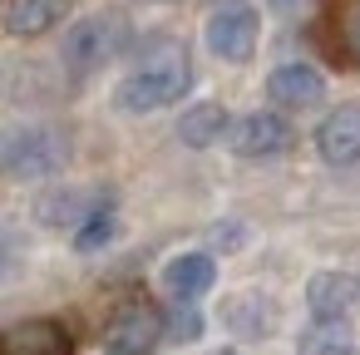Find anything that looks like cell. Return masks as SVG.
<instances>
[{
    "instance_id": "4fadbf2b",
    "label": "cell",
    "mask_w": 360,
    "mask_h": 355,
    "mask_svg": "<svg viewBox=\"0 0 360 355\" xmlns=\"http://www.w3.org/2000/svg\"><path fill=\"white\" fill-rule=\"evenodd\" d=\"M75 0H11L6 6V30L15 40H35L45 30H55L65 15H70Z\"/></svg>"
},
{
    "instance_id": "52a82bcc",
    "label": "cell",
    "mask_w": 360,
    "mask_h": 355,
    "mask_svg": "<svg viewBox=\"0 0 360 355\" xmlns=\"http://www.w3.org/2000/svg\"><path fill=\"white\" fill-rule=\"evenodd\" d=\"M306 306H311V316L316 321H345L355 306H360V276H350V271H316L311 281H306Z\"/></svg>"
},
{
    "instance_id": "5b68a950",
    "label": "cell",
    "mask_w": 360,
    "mask_h": 355,
    "mask_svg": "<svg viewBox=\"0 0 360 355\" xmlns=\"http://www.w3.org/2000/svg\"><path fill=\"white\" fill-rule=\"evenodd\" d=\"M158 335H163V316L143 296H134V301H124L114 311V321L104 330V350L109 355H153Z\"/></svg>"
},
{
    "instance_id": "ac0fdd59",
    "label": "cell",
    "mask_w": 360,
    "mask_h": 355,
    "mask_svg": "<svg viewBox=\"0 0 360 355\" xmlns=\"http://www.w3.org/2000/svg\"><path fill=\"white\" fill-rule=\"evenodd\" d=\"M6 276H11V252L0 247V281H6Z\"/></svg>"
},
{
    "instance_id": "e0dca14e",
    "label": "cell",
    "mask_w": 360,
    "mask_h": 355,
    "mask_svg": "<svg viewBox=\"0 0 360 355\" xmlns=\"http://www.w3.org/2000/svg\"><path fill=\"white\" fill-rule=\"evenodd\" d=\"M168 330H173V340H198V335H202V316H198L193 306H178Z\"/></svg>"
},
{
    "instance_id": "9a60e30c",
    "label": "cell",
    "mask_w": 360,
    "mask_h": 355,
    "mask_svg": "<svg viewBox=\"0 0 360 355\" xmlns=\"http://www.w3.org/2000/svg\"><path fill=\"white\" fill-rule=\"evenodd\" d=\"M330 25H335V55L345 65H360V0H340L330 11Z\"/></svg>"
},
{
    "instance_id": "7a4b0ae2",
    "label": "cell",
    "mask_w": 360,
    "mask_h": 355,
    "mask_svg": "<svg viewBox=\"0 0 360 355\" xmlns=\"http://www.w3.org/2000/svg\"><path fill=\"white\" fill-rule=\"evenodd\" d=\"M70 158V138L50 124H11L0 129V173L6 178H50Z\"/></svg>"
},
{
    "instance_id": "8992f818",
    "label": "cell",
    "mask_w": 360,
    "mask_h": 355,
    "mask_svg": "<svg viewBox=\"0 0 360 355\" xmlns=\"http://www.w3.org/2000/svg\"><path fill=\"white\" fill-rule=\"evenodd\" d=\"M291 143H296V134H291V124L281 114H247V119H237L227 129V148L237 158H276Z\"/></svg>"
},
{
    "instance_id": "7c38bea8",
    "label": "cell",
    "mask_w": 360,
    "mask_h": 355,
    "mask_svg": "<svg viewBox=\"0 0 360 355\" xmlns=\"http://www.w3.org/2000/svg\"><path fill=\"white\" fill-rule=\"evenodd\" d=\"M212 281H217V262L207 252H183V257H173L163 266V286L178 301H198L202 291H212Z\"/></svg>"
},
{
    "instance_id": "5bb4252c",
    "label": "cell",
    "mask_w": 360,
    "mask_h": 355,
    "mask_svg": "<svg viewBox=\"0 0 360 355\" xmlns=\"http://www.w3.org/2000/svg\"><path fill=\"white\" fill-rule=\"evenodd\" d=\"M227 109L222 104H198V109H188L183 119H178V138L188 143V148H212L217 138H227Z\"/></svg>"
},
{
    "instance_id": "30bf717a",
    "label": "cell",
    "mask_w": 360,
    "mask_h": 355,
    "mask_svg": "<svg viewBox=\"0 0 360 355\" xmlns=\"http://www.w3.org/2000/svg\"><path fill=\"white\" fill-rule=\"evenodd\" d=\"M316 148H321V158L335 163V168L360 163V104H345V109L326 114L321 129H316Z\"/></svg>"
},
{
    "instance_id": "8fae6325",
    "label": "cell",
    "mask_w": 360,
    "mask_h": 355,
    "mask_svg": "<svg viewBox=\"0 0 360 355\" xmlns=\"http://www.w3.org/2000/svg\"><path fill=\"white\" fill-rule=\"evenodd\" d=\"M109 198L104 193H79V188H50L40 202H35V217L45 222V227H84L99 207H104Z\"/></svg>"
},
{
    "instance_id": "9c48e42d",
    "label": "cell",
    "mask_w": 360,
    "mask_h": 355,
    "mask_svg": "<svg viewBox=\"0 0 360 355\" xmlns=\"http://www.w3.org/2000/svg\"><path fill=\"white\" fill-rule=\"evenodd\" d=\"M266 94H271L276 109H311V104L326 99V79H321V70L291 60V65H276L266 75Z\"/></svg>"
},
{
    "instance_id": "ba28073f",
    "label": "cell",
    "mask_w": 360,
    "mask_h": 355,
    "mask_svg": "<svg viewBox=\"0 0 360 355\" xmlns=\"http://www.w3.org/2000/svg\"><path fill=\"white\" fill-rule=\"evenodd\" d=\"M0 355H75V335L50 316L20 321L11 330H0Z\"/></svg>"
},
{
    "instance_id": "d6986e66",
    "label": "cell",
    "mask_w": 360,
    "mask_h": 355,
    "mask_svg": "<svg viewBox=\"0 0 360 355\" xmlns=\"http://www.w3.org/2000/svg\"><path fill=\"white\" fill-rule=\"evenodd\" d=\"M316 355H355V350H345V345H330V350H316Z\"/></svg>"
},
{
    "instance_id": "3957f363",
    "label": "cell",
    "mask_w": 360,
    "mask_h": 355,
    "mask_svg": "<svg viewBox=\"0 0 360 355\" xmlns=\"http://www.w3.org/2000/svg\"><path fill=\"white\" fill-rule=\"evenodd\" d=\"M124 40H129V25H124V15H114V11H99V15L75 20V30L65 35V65H70V75H94V70H104V65L124 50Z\"/></svg>"
},
{
    "instance_id": "6da1fadb",
    "label": "cell",
    "mask_w": 360,
    "mask_h": 355,
    "mask_svg": "<svg viewBox=\"0 0 360 355\" xmlns=\"http://www.w3.org/2000/svg\"><path fill=\"white\" fill-rule=\"evenodd\" d=\"M193 89V65L183 50H168L158 60H148L143 70H134L119 89H114V104L124 114H153V109H168L178 104L183 94Z\"/></svg>"
},
{
    "instance_id": "277c9868",
    "label": "cell",
    "mask_w": 360,
    "mask_h": 355,
    "mask_svg": "<svg viewBox=\"0 0 360 355\" xmlns=\"http://www.w3.org/2000/svg\"><path fill=\"white\" fill-rule=\"evenodd\" d=\"M257 35H262V20H257L252 6H222V11H212L207 25H202L207 50H212L217 60H227V65H247V60L257 55Z\"/></svg>"
},
{
    "instance_id": "2e32d148",
    "label": "cell",
    "mask_w": 360,
    "mask_h": 355,
    "mask_svg": "<svg viewBox=\"0 0 360 355\" xmlns=\"http://www.w3.org/2000/svg\"><path fill=\"white\" fill-rule=\"evenodd\" d=\"M114 232H119V212H114V202H104V207L75 232V247H79V252H99L104 242H114Z\"/></svg>"
}]
</instances>
